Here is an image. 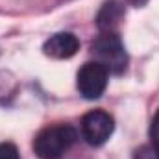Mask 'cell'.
Listing matches in <instances>:
<instances>
[{
    "label": "cell",
    "instance_id": "3",
    "mask_svg": "<svg viewBox=\"0 0 159 159\" xmlns=\"http://www.w3.org/2000/svg\"><path fill=\"white\" fill-rule=\"evenodd\" d=\"M107 80H109V72L106 67H102L98 61H89L78 70L76 87L83 98L96 100L104 94L107 87Z\"/></svg>",
    "mask_w": 159,
    "mask_h": 159
},
{
    "label": "cell",
    "instance_id": "6",
    "mask_svg": "<svg viewBox=\"0 0 159 159\" xmlns=\"http://www.w3.org/2000/svg\"><path fill=\"white\" fill-rule=\"evenodd\" d=\"M124 17V4L120 0H107L96 17V24L100 32H117V26Z\"/></svg>",
    "mask_w": 159,
    "mask_h": 159
},
{
    "label": "cell",
    "instance_id": "10",
    "mask_svg": "<svg viewBox=\"0 0 159 159\" xmlns=\"http://www.w3.org/2000/svg\"><path fill=\"white\" fill-rule=\"evenodd\" d=\"M129 4H131V6H135V7H143V6H146V4H148V0H129Z\"/></svg>",
    "mask_w": 159,
    "mask_h": 159
},
{
    "label": "cell",
    "instance_id": "1",
    "mask_svg": "<svg viewBox=\"0 0 159 159\" xmlns=\"http://www.w3.org/2000/svg\"><path fill=\"white\" fill-rule=\"evenodd\" d=\"M76 139L78 133L69 124L48 126L34 139V152L39 159H57L76 143Z\"/></svg>",
    "mask_w": 159,
    "mask_h": 159
},
{
    "label": "cell",
    "instance_id": "4",
    "mask_svg": "<svg viewBox=\"0 0 159 159\" xmlns=\"http://www.w3.org/2000/svg\"><path fill=\"white\" fill-rule=\"evenodd\" d=\"M115 120L102 109H93L81 119V135L91 146H102L113 135Z\"/></svg>",
    "mask_w": 159,
    "mask_h": 159
},
{
    "label": "cell",
    "instance_id": "7",
    "mask_svg": "<svg viewBox=\"0 0 159 159\" xmlns=\"http://www.w3.org/2000/svg\"><path fill=\"white\" fill-rule=\"evenodd\" d=\"M133 159H159L157 148L150 143V144H143L133 152Z\"/></svg>",
    "mask_w": 159,
    "mask_h": 159
},
{
    "label": "cell",
    "instance_id": "2",
    "mask_svg": "<svg viewBox=\"0 0 159 159\" xmlns=\"http://www.w3.org/2000/svg\"><path fill=\"white\" fill-rule=\"evenodd\" d=\"M94 61L107 69L109 74H122L128 67V54L117 32H102L91 44Z\"/></svg>",
    "mask_w": 159,
    "mask_h": 159
},
{
    "label": "cell",
    "instance_id": "8",
    "mask_svg": "<svg viewBox=\"0 0 159 159\" xmlns=\"http://www.w3.org/2000/svg\"><path fill=\"white\" fill-rule=\"evenodd\" d=\"M0 159H20L13 143H0Z\"/></svg>",
    "mask_w": 159,
    "mask_h": 159
},
{
    "label": "cell",
    "instance_id": "9",
    "mask_svg": "<svg viewBox=\"0 0 159 159\" xmlns=\"http://www.w3.org/2000/svg\"><path fill=\"white\" fill-rule=\"evenodd\" d=\"M150 141L159 152V109L156 111V115L152 119V124H150Z\"/></svg>",
    "mask_w": 159,
    "mask_h": 159
},
{
    "label": "cell",
    "instance_id": "5",
    "mask_svg": "<svg viewBox=\"0 0 159 159\" xmlns=\"http://www.w3.org/2000/svg\"><path fill=\"white\" fill-rule=\"evenodd\" d=\"M78 50H80V41L70 32L54 34L50 39H46L44 46H43V52L48 57H54V59H69Z\"/></svg>",
    "mask_w": 159,
    "mask_h": 159
}]
</instances>
